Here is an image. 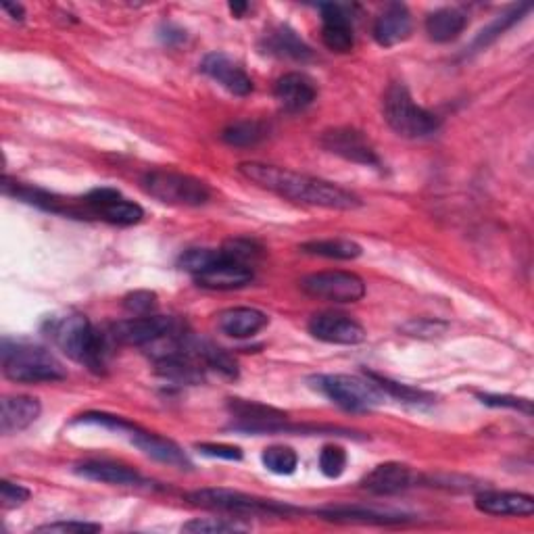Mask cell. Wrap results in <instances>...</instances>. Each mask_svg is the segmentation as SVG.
Here are the masks:
<instances>
[{
	"instance_id": "1",
	"label": "cell",
	"mask_w": 534,
	"mask_h": 534,
	"mask_svg": "<svg viewBox=\"0 0 534 534\" xmlns=\"http://www.w3.org/2000/svg\"><path fill=\"white\" fill-rule=\"evenodd\" d=\"M238 174L245 180L257 184L259 188L270 190L278 194V197L293 203L336 209V211H353L361 207V199L351 190L322 178L293 172V169L286 167L249 161L238 165Z\"/></svg>"
},
{
	"instance_id": "2",
	"label": "cell",
	"mask_w": 534,
	"mask_h": 534,
	"mask_svg": "<svg viewBox=\"0 0 534 534\" xmlns=\"http://www.w3.org/2000/svg\"><path fill=\"white\" fill-rule=\"evenodd\" d=\"M51 336L57 347L88 370L101 374L107 366L105 338L92 328L86 315L69 313L51 324Z\"/></svg>"
},
{
	"instance_id": "3",
	"label": "cell",
	"mask_w": 534,
	"mask_h": 534,
	"mask_svg": "<svg viewBox=\"0 0 534 534\" xmlns=\"http://www.w3.org/2000/svg\"><path fill=\"white\" fill-rule=\"evenodd\" d=\"M3 372L21 384L59 382L67 378L63 363L44 347L28 343H3Z\"/></svg>"
},
{
	"instance_id": "4",
	"label": "cell",
	"mask_w": 534,
	"mask_h": 534,
	"mask_svg": "<svg viewBox=\"0 0 534 534\" xmlns=\"http://www.w3.org/2000/svg\"><path fill=\"white\" fill-rule=\"evenodd\" d=\"M382 113L386 124L403 138H426L441 128V117L420 107L403 84L388 86L382 99Z\"/></svg>"
},
{
	"instance_id": "5",
	"label": "cell",
	"mask_w": 534,
	"mask_h": 534,
	"mask_svg": "<svg viewBox=\"0 0 534 534\" xmlns=\"http://www.w3.org/2000/svg\"><path fill=\"white\" fill-rule=\"evenodd\" d=\"M142 188L159 203L174 207H201L211 199V188L207 182L172 172V169H153V172L144 174Z\"/></svg>"
},
{
	"instance_id": "6",
	"label": "cell",
	"mask_w": 534,
	"mask_h": 534,
	"mask_svg": "<svg viewBox=\"0 0 534 534\" xmlns=\"http://www.w3.org/2000/svg\"><path fill=\"white\" fill-rule=\"evenodd\" d=\"M313 386L332 403L347 411H370L384 403V393L370 378H359L349 374H326L311 378Z\"/></svg>"
},
{
	"instance_id": "7",
	"label": "cell",
	"mask_w": 534,
	"mask_h": 534,
	"mask_svg": "<svg viewBox=\"0 0 534 534\" xmlns=\"http://www.w3.org/2000/svg\"><path fill=\"white\" fill-rule=\"evenodd\" d=\"M186 499L199 507L217 509V512L242 514V516H286L293 507L272 499H261L230 489H199L186 495Z\"/></svg>"
},
{
	"instance_id": "8",
	"label": "cell",
	"mask_w": 534,
	"mask_h": 534,
	"mask_svg": "<svg viewBox=\"0 0 534 534\" xmlns=\"http://www.w3.org/2000/svg\"><path fill=\"white\" fill-rule=\"evenodd\" d=\"M184 328L186 326L180 320L167 318V315H136V318L113 324L111 338L115 343L128 347H153L155 343L163 341V338Z\"/></svg>"
},
{
	"instance_id": "9",
	"label": "cell",
	"mask_w": 534,
	"mask_h": 534,
	"mask_svg": "<svg viewBox=\"0 0 534 534\" xmlns=\"http://www.w3.org/2000/svg\"><path fill=\"white\" fill-rule=\"evenodd\" d=\"M303 293L332 303H357L366 295V282L351 272H318L301 280Z\"/></svg>"
},
{
	"instance_id": "10",
	"label": "cell",
	"mask_w": 534,
	"mask_h": 534,
	"mask_svg": "<svg viewBox=\"0 0 534 534\" xmlns=\"http://www.w3.org/2000/svg\"><path fill=\"white\" fill-rule=\"evenodd\" d=\"M86 213L101 217V220L115 226H134L138 224L144 211L138 203L126 199L124 194L115 188H94L84 197Z\"/></svg>"
},
{
	"instance_id": "11",
	"label": "cell",
	"mask_w": 534,
	"mask_h": 534,
	"mask_svg": "<svg viewBox=\"0 0 534 534\" xmlns=\"http://www.w3.org/2000/svg\"><path fill=\"white\" fill-rule=\"evenodd\" d=\"M228 411L234 420V430L249 434H272L284 432L286 414L276 407L263 405L247 399H230Z\"/></svg>"
},
{
	"instance_id": "12",
	"label": "cell",
	"mask_w": 534,
	"mask_h": 534,
	"mask_svg": "<svg viewBox=\"0 0 534 534\" xmlns=\"http://www.w3.org/2000/svg\"><path fill=\"white\" fill-rule=\"evenodd\" d=\"M309 334L313 338H318L322 343L328 345H361L366 341L368 334L357 320H353L351 315L345 313H334V311H322L315 313L307 324Z\"/></svg>"
},
{
	"instance_id": "13",
	"label": "cell",
	"mask_w": 534,
	"mask_h": 534,
	"mask_svg": "<svg viewBox=\"0 0 534 534\" xmlns=\"http://www.w3.org/2000/svg\"><path fill=\"white\" fill-rule=\"evenodd\" d=\"M192 278L199 286L209 290H236L253 282V270L249 265L228 257L222 249H217V255Z\"/></svg>"
},
{
	"instance_id": "14",
	"label": "cell",
	"mask_w": 534,
	"mask_h": 534,
	"mask_svg": "<svg viewBox=\"0 0 534 534\" xmlns=\"http://www.w3.org/2000/svg\"><path fill=\"white\" fill-rule=\"evenodd\" d=\"M322 147L332 153L343 157L351 163H359V165H368V167H378L380 165V157L376 155L374 147L368 142V138L363 136L361 132L353 130V128H336V130H328L322 134L320 138Z\"/></svg>"
},
{
	"instance_id": "15",
	"label": "cell",
	"mask_w": 534,
	"mask_h": 534,
	"mask_svg": "<svg viewBox=\"0 0 534 534\" xmlns=\"http://www.w3.org/2000/svg\"><path fill=\"white\" fill-rule=\"evenodd\" d=\"M201 71L236 96H247L253 92V80L249 78L247 71L224 53L207 55L201 63Z\"/></svg>"
},
{
	"instance_id": "16",
	"label": "cell",
	"mask_w": 534,
	"mask_h": 534,
	"mask_svg": "<svg viewBox=\"0 0 534 534\" xmlns=\"http://www.w3.org/2000/svg\"><path fill=\"white\" fill-rule=\"evenodd\" d=\"M414 30V19L405 5L401 3H391L380 11V15L374 21V40L384 46L391 48L401 42H405Z\"/></svg>"
},
{
	"instance_id": "17",
	"label": "cell",
	"mask_w": 534,
	"mask_h": 534,
	"mask_svg": "<svg viewBox=\"0 0 534 534\" xmlns=\"http://www.w3.org/2000/svg\"><path fill=\"white\" fill-rule=\"evenodd\" d=\"M320 11H322V40L326 48H330L332 53L341 55L351 53L355 46V36L351 19L345 13V9L338 5H322Z\"/></svg>"
},
{
	"instance_id": "18",
	"label": "cell",
	"mask_w": 534,
	"mask_h": 534,
	"mask_svg": "<svg viewBox=\"0 0 534 534\" xmlns=\"http://www.w3.org/2000/svg\"><path fill=\"white\" fill-rule=\"evenodd\" d=\"M130 441L144 455H149V457L161 461V464L174 466V468H180V470L192 468V461L188 459V455L174 441L163 439V436H159V434H153V432L138 428V430H134L130 434Z\"/></svg>"
},
{
	"instance_id": "19",
	"label": "cell",
	"mask_w": 534,
	"mask_h": 534,
	"mask_svg": "<svg viewBox=\"0 0 534 534\" xmlns=\"http://www.w3.org/2000/svg\"><path fill=\"white\" fill-rule=\"evenodd\" d=\"M476 509L489 516H514L528 518L534 514V499L524 493L487 491L476 497Z\"/></svg>"
},
{
	"instance_id": "20",
	"label": "cell",
	"mask_w": 534,
	"mask_h": 534,
	"mask_svg": "<svg viewBox=\"0 0 534 534\" xmlns=\"http://www.w3.org/2000/svg\"><path fill=\"white\" fill-rule=\"evenodd\" d=\"M276 101L290 113H297L307 109L315 96H318V88H315L313 80L307 78L305 74H299V71H290V74H284L274 88Z\"/></svg>"
},
{
	"instance_id": "21",
	"label": "cell",
	"mask_w": 534,
	"mask_h": 534,
	"mask_svg": "<svg viewBox=\"0 0 534 534\" xmlns=\"http://www.w3.org/2000/svg\"><path fill=\"white\" fill-rule=\"evenodd\" d=\"M267 324L270 318L255 307H232L217 315V326L232 338H251Z\"/></svg>"
},
{
	"instance_id": "22",
	"label": "cell",
	"mask_w": 534,
	"mask_h": 534,
	"mask_svg": "<svg viewBox=\"0 0 534 534\" xmlns=\"http://www.w3.org/2000/svg\"><path fill=\"white\" fill-rule=\"evenodd\" d=\"M42 411V405L34 397H5L0 407V430L3 434H17L32 426Z\"/></svg>"
},
{
	"instance_id": "23",
	"label": "cell",
	"mask_w": 534,
	"mask_h": 534,
	"mask_svg": "<svg viewBox=\"0 0 534 534\" xmlns=\"http://www.w3.org/2000/svg\"><path fill=\"white\" fill-rule=\"evenodd\" d=\"M409 484H411V470L405 464H397V461H388V464L376 466L361 480V487L374 495H395L405 491Z\"/></svg>"
},
{
	"instance_id": "24",
	"label": "cell",
	"mask_w": 534,
	"mask_h": 534,
	"mask_svg": "<svg viewBox=\"0 0 534 534\" xmlns=\"http://www.w3.org/2000/svg\"><path fill=\"white\" fill-rule=\"evenodd\" d=\"M74 472L86 480L113 484V487H136L142 482L138 472L113 464V461H84L74 468Z\"/></svg>"
},
{
	"instance_id": "25",
	"label": "cell",
	"mask_w": 534,
	"mask_h": 534,
	"mask_svg": "<svg viewBox=\"0 0 534 534\" xmlns=\"http://www.w3.org/2000/svg\"><path fill=\"white\" fill-rule=\"evenodd\" d=\"M263 53L274 55L280 59H295L307 61L311 57V48L297 36L295 30L288 26H278L272 32H267L261 42Z\"/></svg>"
},
{
	"instance_id": "26",
	"label": "cell",
	"mask_w": 534,
	"mask_h": 534,
	"mask_svg": "<svg viewBox=\"0 0 534 534\" xmlns=\"http://www.w3.org/2000/svg\"><path fill=\"white\" fill-rule=\"evenodd\" d=\"M468 26V15L455 7H445L426 17V34L434 42H451Z\"/></svg>"
},
{
	"instance_id": "27",
	"label": "cell",
	"mask_w": 534,
	"mask_h": 534,
	"mask_svg": "<svg viewBox=\"0 0 534 534\" xmlns=\"http://www.w3.org/2000/svg\"><path fill=\"white\" fill-rule=\"evenodd\" d=\"M324 520L330 522H359V524H388V522H401L403 516L397 514H384L368 507H349V505H336L324 507L318 512Z\"/></svg>"
},
{
	"instance_id": "28",
	"label": "cell",
	"mask_w": 534,
	"mask_h": 534,
	"mask_svg": "<svg viewBox=\"0 0 534 534\" xmlns=\"http://www.w3.org/2000/svg\"><path fill=\"white\" fill-rule=\"evenodd\" d=\"M307 255H318L326 259H341V261H353L361 257L363 249L351 238H324V240H309L301 247Z\"/></svg>"
},
{
	"instance_id": "29",
	"label": "cell",
	"mask_w": 534,
	"mask_h": 534,
	"mask_svg": "<svg viewBox=\"0 0 534 534\" xmlns=\"http://www.w3.org/2000/svg\"><path fill=\"white\" fill-rule=\"evenodd\" d=\"M267 136V126L259 119H238L222 132V140L230 147L247 149L255 147Z\"/></svg>"
},
{
	"instance_id": "30",
	"label": "cell",
	"mask_w": 534,
	"mask_h": 534,
	"mask_svg": "<svg viewBox=\"0 0 534 534\" xmlns=\"http://www.w3.org/2000/svg\"><path fill=\"white\" fill-rule=\"evenodd\" d=\"M192 349L197 353V357L201 359V363L205 368H211L215 372H220L228 378H236L238 368H236V361L220 347H215L211 343H203V341H192Z\"/></svg>"
},
{
	"instance_id": "31",
	"label": "cell",
	"mask_w": 534,
	"mask_h": 534,
	"mask_svg": "<svg viewBox=\"0 0 534 534\" xmlns=\"http://www.w3.org/2000/svg\"><path fill=\"white\" fill-rule=\"evenodd\" d=\"M528 11H530L528 5H520V7H514L509 13L499 15V17L491 23L489 28H484V30L476 36V40H474V44H472V51H482V48H487L489 44H493L501 34H505L509 28L516 26V23L522 19V15H526Z\"/></svg>"
},
{
	"instance_id": "32",
	"label": "cell",
	"mask_w": 534,
	"mask_h": 534,
	"mask_svg": "<svg viewBox=\"0 0 534 534\" xmlns=\"http://www.w3.org/2000/svg\"><path fill=\"white\" fill-rule=\"evenodd\" d=\"M261 464L265 466V470H270L272 474L290 476L299 466V457H297L295 449L284 447V445H274V447H267L261 453Z\"/></svg>"
},
{
	"instance_id": "33",
	"label": "cell",
	"mask_w": 534,
	"mask_h": 534,
	"mask_svg": "<svg viewBox=\"0 0 534 534\" xmlns=\"http://www.w3.org/2000/svg\"><path fill=\"white\" fill-rule=\"evenodd\" d=\"M370 378L380 386V391L384 395H391L395 397L397 401H403V403H409V405H424V403H432V395L420 391V388H411L407 384H399V382H393L388 378H382V376H376V374H370Z\"/></svg>"
},
{
	"instance_id": "34",
	"label": "cell",
	"mask_w": 534,
	"mask_h": 534,
	"mask_svg": "<svg viewBox=\"0 0 534 534\" xmlns=\"http://www.w3.org/2000/svg\"><path fill=\"white\" fill-rule=\"evenodd\" d=\"M347 468V451L338 445H326L320 451V470L326 478H341Z\"/></svg>"
},
{
	"instance_id": "35",
	"label": "cell",
	"mask_w": 534,
	"mask_h": 534,
	"mask_svg": "<svg viewBox=\"0 0 534 534\" xmlns=\"http://www.w3.org/2000/svg\"><path fill=\"white\" fill-rule=\"evenodd\" d=\"M80 424H92V426H101L107 430H113L117 434H132L134 430H138L136 424L128 422L126 418H119V416H111V414H99V411H90V414L80 416L78 420Z\"/></svg>"
},
{
	"instance_id": "36",
	"label": "cell",
	"mask_w": 534,
	"mask_h": 534,
	"mask_svg": "<svg viewBox=\"0 0 534 534\" xmlns=\"http://www.w3.org/2000/svg\"><path fill=\"white\" fill-rule=\"evenodd\" d=\"M182 530L190 534H222V532H242L247 530V526L226 520H192L186 522Z\"/></svg>"
},
{
	"instance_id": "37",
	"label": "cell",
	"mask_w": 534,
	"mask_h": 534,
	"mask_svg": "<svg viewBox=\"0 0 534 534\" xmlns=\"http://www.w3.org/2000/svg\"><path fill=\"white\" fill-rule=\"evenodd\" d=\"M30 489L23 487V484L11 482V480H3L0 482V503H3L5 509H17L23 503L30 499Z\"/></svg>"
},
{
	"instance_id": "38",
	"label": "cell",
	"mask_w": 534,
	"mask_h": 534,
	"mask_svg": "<svg viewBox=\"0 0 534 534\" xmlns=\"http://www.w3.org/2000/svg\"><path fill=\"white\" fill-rule=\"evenodd\" d=\"M124 307L134 315H151L157 309V295L149 290H136L124 299Z\"/></svg>"
},
{
	"instance_id": "39",
	"label": "cell",
	"mask_w": 534,
	"mask_h": 534,
	"mask_svg": "<svg viewBox=\"0 0 534 534\" xmlns=\"http://www.w3.org/2000/svg\"><path fill=\"white\" fill-rule=\"evenodd\" d=\"M38 532H61V534H92V532H101V524H90V522H53V524H44L36 528Z\"/></svg>"
},
{
	"instance_id": "40",
	"label": "cell",
	"mask_w": 534,
	"mask_h": 534,
	"mask_svg": "<svg viewBox=\"0 0 534 534\" xmlns=\"http://www.w3.org/2000/svg\"><path fill=\"white\" fill-rule=\"evenodd\" d=\"M401 330L407 336H420V338H430V336H439L447 330V324L436 322V320H411Z\"/></svg>"
},
{
	"instance_id": "41",
	"label": "cell",
	"mask_w": 534,
	"mask_h": 534,
	"mask_svg": "<svg viewBox=\"0 0 534 534\" xmlns=\"http://www.w3.org/2000/svg\"><path fill=\"white\" fill-rule=\"evenodd\" d=\"M478 399L489 407H509V409L524 411L526 416H532V403L528 399L507 397V395H478Z\"/></svg>"
},
{
	"instance_id": "42",
	"label": "cell",
	"mask_w": 534,
	"mask_h": 534,
	"mask_svg": "<svg viewBox=\"0 0 534 534\" xmlns=\"http://www.w3.org/2000/svg\"><path fill=\"white\" fill-rule=\"evenodd\" d=\"M203 455L209 457H220V459H228V461H240L242 459V451L238 447L232 445H215V443H203L197 447Z\"/></svg>"
},
{
	"instance_id": "43",
	"label": "cell",
	"mask_w": 534,
	"mask_h": 534,
	"mask_svg": "<svg viewBox=\"0 0 534 534\" xmlns=\"http://www.w3.org/2000/svg\"><path fill=\"white\" fill-rule=\"evenodd\" d=\"M161 38H163L165 44L182 42V40H184V30L172 26V23H167V26H163V30H161Z\"/></svg>"
},
{
	"instance_id": "44",
	"label": "cell",
	"mask_w": 534,
	"mask_h": 534,
	"mask_svg": "<svg viewBox=\"0 0 534 534\" xmlns=\"http://www.w3.org/2000/svg\"><path fill=\"white\" fill-rule=\"evenodd\" d=\"M3 11H7V13H11V17L13 19H23V17H26V11H23V7L21 5H3Z\"/></svg>"
},
{
	"instance_id": "45",
	"label": "cell",
	"mask_w": 534,
	"mask_h": 534,
	"mask_svg": "<svg viewBox=\"0 0 534 534\" xmlns=\"http://www.w3.org/2000/svg\"><path fill=\"white\" fill-rule=\"evenodd\" d=\"M249 9L247 3H230V11L234 13V17H242V13H245Z\"/></svg>"
}]
</instances>
